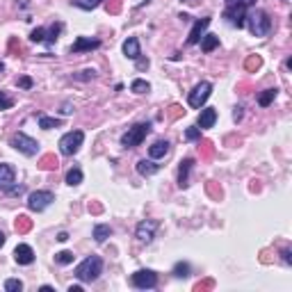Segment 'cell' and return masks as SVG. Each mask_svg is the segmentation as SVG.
I'll list each match as a JSON object with an SVG mask.
<instances>
[{
	"instance_id": "5bb4252c",
	"label": "cell",
	"mask_w": 292,
	"mask_h": 292,
	"mask_svg": "<svg viewBox=\"0 0 292 292\" xmlns=\"http://www.w3.org/2000/svg\"><path fill=\"white\" fill-rule=\"evenodd\" d=\"M215 121H217V110H215V107H201L197 126L201 128V130H208V128L215 126Z\"/></svg>"
},
{
	"instance_id": "6da1fadb",
	"label": "cell",
	"mask_w": 292,
	"mask_h": 292,
	"mask_svg": "<svg viewBox=\"0 0 292 292\" xmlns=\"http://www.w3.org/2000/svg\"><path fill=\"white\" fill-rule=\"evenodd\" d=\"M101 274H103V258L101 256H87L83 263L75 267V276L83 283H94Z\"/></svg>"
},
{
	"instance_id": "7c38bea8",
	"label": "cell",
	"mask_w": 292,
	"mask_h": 292,
	"mask_svg": "<svg viewBox=\"0 0 292 292\" xmlns=\"http://www.w3.org/2000/svg\"><path fill=\"white\" fill-rule=\"evenodd\" d=\"M14 185H16V171H14V167L7 165V162H0V192L7 194Z\"/></svg>"
},
{
	"instance_id": "bcb514c9",
	"label": "cell",
	"mask_w": 292,
	"mask_h": 292,
	"mask_svg": "<svg viewBox=\"0 0 292 292\" xmlns=\"http://www.w3.org/2000/svg\"><path fill=\"white\" fill-rule=\"evenodd\" d=\"M181 3H187V0H181Z\"/></svg>"
},
{
	"instance_id": "1f68e13d",
	"label": "cell",
	"mask_w": 292,
	"mask_h": 292,
	"mask_svg": "<svg viewBox=\"0 0 292 292\" xmlns=\"http://www.w3.org/2000/svg\"><path fill=\"white\" fill-rule=\"evenodd\" d=\"M5 290H7V292H21L23 290V281L7 279V281H5Z\"/></svg>"
},
{
	"instance_id": "484cf974",
	"label": "cell",
	"mask_w": 292,
	"mask_h": 292,
	"mask_svg": "<svg viewBox=\"0 0 292 292\" xmlns=\"http://www.w3.org/2000/svg\"><path fill=\"white\" fill-rule=\"evenodd\" d=\"M101 3H103V0H71V5H73V7L85 9V12H91V9H96Z\"/></svg>"
},
{
	"instance_id": "d590c367",
	"label": "cell",
	"mask_w": 292,
	"mask_h": 292,
	"mask_svg": "<svg viewBox=\"0 0 292 292\" xmlns=\"http://www.w3.org/2000/svg\"><path fill=\"white\" fill-rule=\"evenodd\" d=\"M281 256H283V263H285V265H292V258H290V249H283V251H281Z\"/></svg>"
},
{
	"instance_id": "83f0119b",
	"label": "cell",
	"mask_w": 292,
	"mask_h": 292,
	"mask_svg": "<svg viewBox=\"0 0 292 292\" xmlns=\"http://www.w3.org/2000/svg\"><path fill=\"white\" fill-rule=\"evenodd\" d=\"M189 271H192V267H189V263H176L173 265V276H178V279H187Z\"/></svg>"
},
{
	"instance_id": "d6a6232c",
	"label": "cell",
	"mask_w": 292,
	"mask_h": 292,
	"mask_svg": "<svg viewBox=\"0 0 292 292\" xmlns=\"http://www.w3.org/2000/svg\"><path fill=\"white\" fill-rule=\"evenodd\" d=\"M96 71L94 69H85V71H80V73H73V78L75 80H83V83H87V80H94L96 78Z\"/></svg>"
},
{
	"instance_id": "4316f807",
	"label": "cell",
	"mask_w": 292,
	"mask_h": 292,
	"mask_svg": "<svg viewBox=\"0 0 292 292\" xmlns=\"http://www.w3.org/2000/svg\"><path fill=\"white\" fill-rule=\"evenodd\" d=\"M130 91H135V94H146V91H151V85L142 78H135L130 83Z\"/></svg>"
},
{
	"instance_id": "f35d334b",
	"label": "cell",
	"mask_w": 292,
	"mask_h": 292,
	"mask_svg": "<svg viewBox=\"0 0 292 292\" xmlns=\"http://www.w3.org/2000/svg\"><path fill=\"white\" fill-rule=\"evenodd\" d=\"M57 240H60V242H66V240H69V233H64V230H62V233L57 235Z\"/></svg>"
},
{
	"instance_id": "836d02e7",
	"label": "cell",
	"mask_w": 292,
	"mask_h": 292,
	"mask_svg": "<svg viewBox=\"0 0 292 292\" xmlns=\"http://www.w3.org/2000/svg\"><path fill=\"white\" fill-rule=\"evenodd\" d=\"M14 105V99L7 94V91H0V110H9Z\"/></svg>"
},
{
	"instance_id": "74e56055",
	"label": "cell",
	"mask_w": 292,
	"mask_h": 292,
	"mask_svg": "<svg viewBox=\"0 0 292 292\" xmlns=\"http://www.w3.org/2000/svg\"><path fill=\"white\" fill-rule=\"evenodd\" d=\"M71 112H73V105H71V103H64V105H62V114H71Z\"/></svg>"
},
{
	"instance_id": "f546056e",
	"label": "cell",
	"mask_w": 292,
	"mask_h": 292,
	"mask_svg": "<svg viewBox=\"0 0 292 292\" xmlns=\"http://www.w3.org/2000/svg\"><path fill=\"white\" fill-rule=\"evenodd\" d=\"M185 140L187 142H199V140H201V128H199V126L185 128Z\"/></svg>"
},
{
	"instance_id": "d6986e66",
	"label": "cell",
	"mask_w": 292,
	"mask_h": 292,
	"mask_svg": "<svg viewBox=\"0 0 292 292\" xmlns=\"http://www.w3.org/2000/svg\"><path fill=\"white\" fill-rule=\"evenodd\" d=\"M160 171V165H155V160H140L137 162V173L140 176H153V173H158Z\"/></svg>"
},
{
	"instance_id": "f1b7e54d",
	"label": "cell",
	"mask_w": 292,
	"mask_h": 292,
	"mask_svg": "<svg viewBox=\"0 0 292 292\" xmlns=\"http://www.w3.org/2000/svg\"><path fill=\"white\" fill-rule=\"evenodd\" d=\"M73 258H75V256H73V251H60V254H55V263H60V265H71V263H73Z\"/></svg>"
},
{
	"instance_id": "f6af8a7d",
	"label": "cell",
	"mask_w": 292,
	"mask_h": 292,
	"mask_svg": "<svg viewBox=\"0 0 292 292\" xmlns=\"http://www.w3.org/2000/svg\"><path fill=\"white\" fill-rule=\"evenodd\" d=\"M3 71H5V64H3V62H0V73H3Z\"/></svg>"
},
{
	"instance_id": "e0dca14e",
	"label": "cell",
	"mask_w": 292,
	"mask_h": 292,
	"mask_svg": "<svg viewBox=\"0 0 292 292\" xmlns=\"http://www.w3.org/2000/svg\"><path fill=\"white\" fill-rule=\"evenodd\" d=\"M194 167V160L192 158H185V160H181V165H178V187L185 189L189 185V171H192Z\"/></svg>"
},
{
	"instance_id": "5b68a950",
	"label": "cell",
	"mask_w": 292,
	"mask_h": 292,
	"mask_svg": "<svg viewBox=\"0 0 292 292\" xmlns=\"http://www.w3.org/2000/svg\"><path fill=\"white\" fill-rule=\"evenodd\" d=\"M210 94H212V85H210L208 80H201V83H197V85H194V89L187 94L189 107H194V110H201V107L206 105V101L210 99Z\"/></svg>"
},
{
	"instance_id": "ac0fdd59",
	"label": "cell",
	"mask_w": 292,
	"mask_h": 292,
	"mask_svg": "<svg viewBox=\"0 0 292 292\" xmlns=\"http://www.w3.org/2000/svg\"><path fill=\"white\" fill-rule=\"evenodd\" d=\"M169 142L167 140H158V142H153L151 146H148V158H151V160H162V158L167 155L169 153Z\"/></svg>"
},
{
	"instance_id": "3957f363",
	"label": "cell",
	"mask_w": 292,
	"mask_h": 292,
	"mask_svg": "<svg viewBox=\"0 0 292 292\" xmlns=\"http://www.w3.org/2000/svg\"><path fill=\"white\" fill-rule=\"evenodd\" d=\"M148 132H151V124H148V121L135 124L132 128H128L124 135H121V146H124V148H135V146H140L142 142L146 140Z\"/></svg>"
},
{
	"instance_id": "9c48e42d",
	"label": "cell",
	"mask_w": 292,
	"mask_h": 292,
	"mask_svg": "<svg viewBox=\"0 0 292 292\" xmlns=\"http://www.w3.org/2000/svg\"><path fill=\"white\" fill-rule=\"evenodd\" d=\"M130 283L135 285L137 290H153L158 285V274L153 269H137L135 274L130 276Z\"/></svg>"
},
{
	"instance_id": "9a60e30c",
	"label": "cell",
	"mask_w": 292,
	"mask_h": 292,
	"mask_svg": "<svg viewBox=\"0 0 292 292\" xmlns=\"http://www.w3.org/2000/svg\"><path fill=\"white\" fill-rule=\"evenodd\" d=\"M121 50H124V55L128 60H132V62H137V60L142 57V48H140V39L137 37H128L124 46H121Z\"/></svg>"
},
{
	"instance_id": "ee69618b",
	"label": "cell",
	"mask_w": 292,
	"mask_h": 292,
	"mask_svg": "<svg viewBox=\"0 0 292 292\" xmlns=\"http://www.w3.org/2000/svg\"><path fill=\"white\" fill-rule=\"evenodd\" d=\"M226 5H233V3H240V0H224Z\"/></svg>"
},
{
	"instance_id": "8fae6325",
	"label": "cell",
	"mask_w": 292,
	"mask_h": 292,
	"mask_svg": "<svg viewBox=\"0 0 292 292\" xmlns=\"http://www.w3.org/2000/svg\"><path fill=\"white\" fill-rule=\"evenodd\" d=\"M210 21H212L210 16H203V18H197V21H194L192 30H189V34H187V46H197L199 42H201V37L206 34Z\"/></svg>"
},
{
	"instance_id": "7bdbcfd3",
	"label": "cell",
	"mask_w": 292,
	"mask_h": 292,
	"mask_svg": "<svg viewBox=\"0 0 292 292\" xmlns=\"http://www.w3.org/2000/svg\"><path fill=\"white\" fill-rule=\"evenodd\" d=\"M247 3V7H251V5H256V0H244Z\"/></svg>"
},
{
	"instance_id": "44dd1931",
	"label": "cell",
	"mask_w": 292,
	"mask_h": 292,
	"mask_svg": "<svg viewBox=\"0 0 292 292\" xmlns=\"http://www.w3.org/2000/svg\"><path fill=\"white\" fill-rule=\"evenodd\" d=\"M91 235H94V240H96L99 244H103L105 240L112 235V226H110V224H96V226H94V233H91Z\"/></svg>"
},
{
	"instance_id": "4dcf8cb0",
	"label": "cell",
	"mask_w": 292,
	"mask_h": 292,
	"mask_svg": "<svg viewBox=\"0 0 292 292\" xmlns=\"http://www.w3.org/2000/svg\"><path fill=\"white\" fill-rule=\"evenodd\" d=\"M30 42L32 44H44L46 42V28H34L30 32Z\"/></svg>"
},
{
	"instance_id": "8992f818",
	"label": "cell",
	"mask_w": 292,
	"mask_h": 292,
	"mask_svg": "<svg viewBox=\"0 0 292 292\" xmlns=\"http://www.w3.org/2000/svg\"><path fill=\"white\" fill-rule=\"evenodd\" d=\"M224 18H226V23H230L233 28L242 30L244 21H247V3L240 0V3L226 5V9H224Z\"/></svg>"
},
{
	"instance_id": "8d00e7d4",
	"label": "cell",
	"mask_w": 292,
	"mask_h": 292,
	"mask_svg": "<svg viewBox=\"0 0 292 292\" xmlns=\"http://www.w3.org/2000/svg\"><path fill=\"white\" fill-rule=\"evenodd\" d=\"M242 119V107H235V112H233V121H240Z\"/></svg>"
},
{
	"instance_id": "d4e9b609",
	"label": "cell",
	"mask_w": 292,
	"mask_h": 292,
	"mask_svg": "<svg viewBox=\"0 0 292 292\" xmlns=\"http://www.w3.org/2000/svg\"><path fill=\"white\" fill-rule=\"evenodd\" d=\"M276 96H279V89H276V87H274V89H265L263 94L258 96V105L260 107H269L271 103H274Z\"/></svg>"
},
{
	"instance_id": "60d3db41",
	"label": "cell",
	"mask_w": 292,
	"mask_h": 292,
	"mask_svg": "<svg viewBox=\"0 0 292 292\" xmlns=\"http://www.w3.org/2000/svg\"><path fill=\"white\" fill-rule=\"evenodd\" d=\"M39 290H42V292H53V285H42Z\"/></svg>"
},
{
	"instance_id": "ffe728a7",
	"label": "cell",
	"mask_w": 292,
	"mask_h": 292,
	"mask_svg": "<svg viewBox=\"0 0 292 292\" xmlns=\"http://www.w3.org/2000/svg\"><path fill=\"white\" fill-rule=\"evenodd\" d=\"M37 121H39V128H44V130H53V128H60V126H62V119H60V116L37 114Z\"/></svg>"
},
{
	"instance_id": "7402d4cb",
	"label": "cell",
	"mask_w": 292,
	"mask_h": 292,
	"mask_svg": "<svg viewBox=\"0 0 292 292\" xmlns=\"http://www.w3.org/2000/svg\"><path fill=\"white\" fill-rule=\"evenodd\" d=\"M62 30H64V23H53V25H50V28L48 30H46V46H53L55 42H57V39H60V32H62Z\"/></svg>"
},
{
	"instance_id": "b9f144b4",
	"label": "cell",
	"mask_w": 292,
	"mask_h": 292,
	"mask_svg": "<svg viewBox=\"0 0 292 292\" xmlns=\"http://www.w3.org/2000/svg\"><path fill=\"white\" fill-rule=\"evenodd\" d=\"M5 240H7V238H5V233H3V230H0V247H3V244H5Z\"/></svg>"
},
{
	"instance_id": "ba28073f",
	"label": "cell",
	"mask_w": 292,
	"mask_h": 292,
	"mask_svg": "<svg viewBox=\"0 0 292 292\" xmlns=\"http://www.w3.org/2000/svg\"><path fill=\"white\" fill-rule=\"evenodd\" d=\"M53 201H55V194L50 189H37V192H32L28 197V208L32 212H44Z\"/></svg>"
},
{
	"instance_id": "30bf717a",
	"label": "cell",
	"mask_w": 292,
	"mask_h": 292,
	"mask_svg": "<svg viewBox=\"0 0 292 292\" xmlns=\"http://www.w3.org/2000/svg\"><path fill=\"white\" fill-rule=\"evenodd\" d=\"M158 228H160V222H158V219H144V222L137 224L135 235H137V240H140V242L151 244L153 238H155V230Z\"/></svg>"
},
{
	"instance_id": "277c9868",
	"label": "cell",
	"mask_w": 292,
	"mask_h": 292,
	"mask_svg": "<svg viewBox=\"0 0 292 292\" xmlns=\"http://www.w3.org/2000/svg\"><path fill=\"white\" fill-rule=\"evenodd\" d=\"M9 146L16 148V151H21L23 155H28V158H32V155H37L39 153V142L32 140L30 135H25V132H14L12 140H9Z\"/></svg>"
},
{
	"instance_id": "ab89813d",
	"label": "cell",
	"mask_w": 292,
	"mask_h": 292,
	"mask_svg": "<svg viewBox=\"0 0 292 292\" xmlns=\"http://www.w3.org/2000/svg\"><path fill=\"white\" fill-rule=\"evenodd\" d=\"M69 292H83V285H71Z\"/></svg>"
},
{
	"instance_id": "2e32d148",
	"label": "cell",
	"mask_w": 292,
	"mask_h": 292,
	"mask_svg": "<svg viewBox=\"0 0 292 292\" xmlns=\"http://www.w3.org/2000/svg\"><path fill=\"white\" fill-rule=\"evenodd\" d=\"M14 260H16L18 265H32L34 263V251L30 244H18L16 249H14Z\"/></svg>"
},
{
	"instance_id": "cb8c5ba5",
	"label": "cell",
	"mask_w": 292,
	"mask_h": 292,
	"mask_svg": "<svg viewBox=\"0 0 292 292\" xmlns=\"http://www.w3.org/2000/svg\"><path fill=\"white\" fill-rule=\"evenodd\" d=\"M66 185H71V187H75V185H80L83 183V169L80 167H73V169H69L66 171Z\"/></svg>"
},
{
	"instance_id": "52a82bcc",
	"label": "cell",
	"mask_w": 292,
	"mask_h": 292,
	"mask_svg": "<svg viewBox=\"0 0 292 292\" xmlns=\"http://www.w3.org/2000/svg\"><path fill=\"white\" fill-rule=\"evenodd\" d=\"M83 142H85L83 130H71L60 140V151H62V155H75L80 151V146H83Z\"/></svg>"
},
{
	"instance_id": "7a4b0ae2",
	"label": "cell",
	"mask_w": 292,
	"mask_h": 292,
	"mask_svg": "<svg viewBox=\"0 0 292 292\" xmlns=\"http://www.w3.org/2000/svg\"><path fill=\"white\" fill-rule=\"evenodd\" d=\"M244 25H249L254 37H267L269 30H271V18L265 9H251V12H247Z\"/></svg>"
},
{
	"instance_id": "4fadbf2b",
	"label": "cell",
	"mask_w": 292,
	"mask_h": 292,
	"mask_svg": "<svg viewBox=\"0 0 292 292\" xmlns=\"http://www.w3.org/2000/svg\"><path fill=\"white\" fill-rule=\"evenodd\" d=\"M101 48V42L99 39H89V37H78L71 46V53H91V50Z\"/></svg>"
},
{
	"instance_id": "e575fe53",
	"label": "cell",
	"mask_w": 292,
	"mask_h": 292,
	"mask_svg": "<svg viewBox=\"0 0 292 292\" xmlns=\"http://www.w3.org/2000/svg\"><path fill=\"white\" fill-rule=\"evenodd\" d=\"M16 85L21 87V89H32V87H34V80H32V78H28V75H23V78H18V80H16Z\"/></svg>"
},
{
	"instance_id": "603a6c76",
	"label": "cell",
	"mask_w": 292,
	"mask_h": 292,
	"mask_svg": "<svg viewBox=\"0 0 292 292\" xmlns=\"http://www.w3.org/2000/svg\"><path fill=\"white\" fill-rule=\"evenodd\" d=\"M199 44H201V50H203V53H212V50L219 46V37H217V34H203Z\"/></svg>"
}]
</instances>
